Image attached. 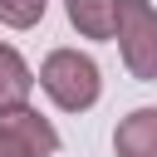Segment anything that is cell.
<instances>
[{"label":"cell","mask_w":157,"mask_h":157,"mask_svg":"<svg viewBox=\"0 0 157 157\" xmlns=\"http://www.w3.org/2000/svg\"><path fill=\"white\" fill-rule=\"evenodd\" d=\"M39 88L49 93L54 108H64V113H88V108L98 103V93H103V74H98V64H93L88 54H78V49H49L44 64H39Z\"/></svg>","instance_id":"obj_1"},{"label":"cell","mask_w":157,"mask_h":157,"mask_svg":"<svg viewBox=\"0 0 157 157\" xmlns=\"http://www.w3.org/2000/svg\"><path fill=\"white\" fill-rule=\"evenodd\" d=\"M118 54L137 83L157 78V10L147 0H118Z\"/></svg>","instance_id":"obj_2"},{"label":"cell","mask_w":157,"mask_h":157,"mask_svg":"<svg viewBox=\"0 0 157 157\" xmlns=\"http://www.w3.org/2000/svg\"><path fill=\"white\" fill-rule=\"evenodd\" d=\"M113 152L118 157H157V108H132L113 128Z\"/></svg>","instance_id":"obj_3"},{"label":"cell","mask_w":157,"mask_h":157,"mask_svg":"<svg viewBox=\"0 0 157 157\" xmlns=\"http://www.w3.org/2000/svg\"><path fill=\"white\" fill-rule=\"evenodd\" d=\"M34 83H39V74L25 64V54H20L15 44H0V113L29 103Z\"/></svg>","instance_id":"obj_4"},{"label":"cell","mask_w":157,"mask_h":157,"mask_svg":"<svg viewBox=\"0 0 157 157\" xmlns=\"http://www.w3.org/2000/svg\"><path fill=\"white\" fill-rule=\"evenodd\" d=\"M0 123H10V128L34 147V157H54V152H59V132H54V123H49L39 108H29V103L5 108V113H0Z\"/></svg>","instance_id":"obj_5"},{"label":"cell","mask_w":157,"mask_h":157,"mask_svg":"<svg viewBox=\"0 0 157 157\" xmlns=\"http://www.w3.org/2000/svg\"><path fill=\"white\" fill-rule=\"evenodd\" d=\"M64 10L83 39H113L118 34V0H64Z\"/></svg>","instance_id":"obj_6"},{"label":"cell","mask_w":157,"mask_h":157,"mask_svg":"<svg viewBox=\"0 0 157 157\" xmlns=\"http://www.w3.org/2000/svg\"><path fill=\"white\" fill-rule=\"evenodd\" d=\"M49 0H0V25L5 29H34L44 20Z\"/></svg>","instance_id":"obj_7"},{"label":"cell","mask_w":157,"mask_h":157,"mask_svg":"<svg viewBox=\"0 0 157 157\" xmlns=\"http://www.w3.org/2000/svg\"><path fill=\"white\" fill-rule=\"evenodd\" d=\"M0 157H34V147H29L10 123H0Z\"/></svg>","instance_id":"obj_8"}]
</instances>
